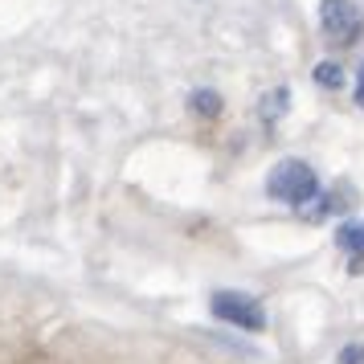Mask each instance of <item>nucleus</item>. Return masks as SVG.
<instances>
[{
	"instance_id": "obj_2",
	"label": "nucleus",
	"mask_w": 364,
	"mask_h": 364,
	"mask_svg": "<svg viewBox=\"0 0 364 364\" xmlns=\"http://www.w3.org/2000/svg\"><path fill=\"white\" fill-rule=\"evenodd\" d=\"M209 311H213L221 323H233V328H242V331H262L266 328L262 303L254 295H246V291H217V295L209 299Z\"/></svg>"
},
{
	"instance_id": "obj_4",
	"label": "nucleus",
	"mask_w": 364,
	"mask_h": 364,
	"mask_svg": "<svg viewBox=\"0 0 364 364\" xmlns=\"http://www.w3.org/2000/svg\"><path fill=\"white\" fill-rule=\"evenodd\" d=\"M336 246L344 250L352 270L360 274L364 270V221H344V225L336 230Z\"/></svg>"
},
{
	"instance_id": "obj_1",
	"label": "nucleus",
	"mask_w": 364,
	"mask_h": 364,
	"mask_svg": "<svg viewBox=\"0 0 364 364\" xmlns=\"http://www.w3.org/2000/svg\"><path fill=\"white\" fill-rule=\"evenodd\" d=\"M266 193L282 205H307L315 200L319 193V176H315V168L307 160H279V164L270 168V176H266Z\"/></svg>"
},
{
	"instance_id": "obj_7",
	"label": "nucleus",
	"mask_w": 364,
	"mask_h": 364,
	"mask_svg": "<svg viewBox=\"0 0 364 364\" xmlns=\"http://www.w3.org/2000/svg\"><path fill=\"white\" fill-rule=\"evenodd\" d=\"M336 364H364V344L344 348V352H340V360H336Z\"/></svg>"
},
{
	"instance_id": "obj_8",
	"label": "nucleus",
	"mask_w": 364,
	"mask_h": 364,
	"mask_svg": "<svg viewBox=\"0 0 364 364\" xmlns=\"http://www.w3.org/2000/svg\"><path fill=\"white\" fill-rule=\"evenodd\" d=\"M356 102L364 107V66H360V74H356Z\"/></svg>"
},
{
	"instance_id": "obj_6",
	"label": "nucleus",
	"mask_w": 364,
	"mask_h": 364,
	"mask_svg": "<svg viewBox=\"0 0 364 364\" xmlns=\"http://www.w3.org/2000/svg\"><path fill=\"white\" fill-rule=\"evenodd\" d=\"M193 111H197V115H209V119H213L217 111H221V99H217L213 90H197V95H193Z\"/></svg>"
},
{
	"instance_id": "obj_5",
	"label": "nucleus",
	"mask_w": 364,
	"mask_h": 364,
	"mask_svg": "<svg viewBox=\"0 0 364 364\" xmlns=\"http://www.w3.org/2000/svg\"><path fill=\"white\" fill-rule=\"evenodd\" d=\"M315 82L328 86V90H336V86L344 82V70L336 66V62H323V66H315Z\"/></svg>"
},
{
	"instance_id": "obj_3",
	"label": "nucleus",
	"mask_w": 364,
	"mask_h": 364,
	"mask_svg": "<svg viewBox=\"0 0 364 364\" xmlns=\"http://www.w3.org/2000/svg\"><path fill=\"white\" fill-rule=\"evenodd\" d=\"M319 29L328 37V46L344 50V46H352V41L360 37L364 17L352 0H323V4H319Z\"/></svg>"
}]
</instances>
